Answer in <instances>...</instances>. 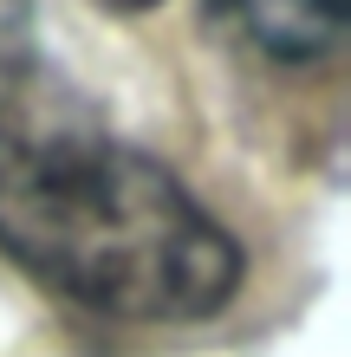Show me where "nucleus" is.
Listing matches in <instances>:
<instances>
[{"label": "nucleus", "instance_id": "7ed1b4c3", "mask_svg": "<svg viewBox=\"0 0 351 357\" xmlns=\"http://www.w3.org/2000/svg\"><path fill=\"white\" fill-rule=\"evenodd\" d=\"M27 52V0H0V59Z\"/></svg>", "mask_w": 351, "mask_h": 357}, {"label": "nucleus", "instance_id": "20e7f679", "mask_svg": "<svg viewBox=\"0 0 351 357\" xmlns=\"http://www.w3.org/2000/svg\"><path fill=\"white\" fill-rule=\"evenodd\" d=\"M111 7H150V0H111Z\"/></svg>", "mask_w": 351, "mask_h": 357}, {"label": "nucleus", "instance_id": "f03ea898", "mask_svg": "<svg viewBox=\"0 0 351 357\" xmlns=\"http://www.w3.org/2000/svg\"><path fill=\"white\" fill-rule=\"evenodd\" d=\"M221 13L280 59H319L345 33V0H221Z\"/></svg>", "mask_w": 351, "mask_h": 357}, {"label": "nucleus", "instance_id": "f257e3e1", "mask_svg": "<svg viewBox=\"0 0 351 357\" xmlns=\"http://www.w3.org/2000/svg\"><path fill=\"white\" fill-rule=\"evenodd\" d=\"M0 247L52 292L137 325L209 319L241 286L221 221L33 52L0 59Z\"/></svg>", "mask_w": 351, "mask_h": 357}]
</instances>
